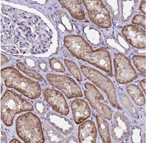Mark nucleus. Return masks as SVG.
I'll use <instances>...</instances> for the list:
<instances>
[{"mask_svg":"<svg viewBox=\"0 0 146 143\" xmlns=\"http://www.w3.org/2000/svg\"><path fill=\"white\" fill-rule=\"evenodd\" d=\"M1 75L7 87L14 89L31 99L40 96L41 89L38 83L25 77L15 68H4L1 70Z\"/></svg>","mask_w":146,"mask_h":143,"instance_id":"obj_1","label":"nucleus"},{"mask_svg":"<svg viewBox=\"0 0 146 143\" xmlns=\"http://www.w3.org/2000/svg\"><path fill=\"white\" fill-rule=\"evenodd\" d=\"M16 128L17 135L25 143L45 142L40 120L32 113H27L19 116L16 119Z\"/></svg>","mask_w":146,"mask_h":143,"instance_id":"obj_2","label":"nucleus"},{"mask_svg":"<svg viewBox=\"0 0 146 143\" xmlns=\"http://www.w3.org/2000/svg\"><path fill=\"white\" fill-rule=\"evenodd\" d=\"M34 110L33 106L27 100L12 91H6L1 99V118L8 127L13 125L16 114Z\"/></svg>","mask_w":146,"mask_h":143,"instance_id":"obj_3","label":"nucleus"},{"mask_svg":"<svg viewBox=\"0 0 146 143\" xmlns=\"http://www.w3.org/2000/svg\"><path fill=\"white\" fill-rule=\"evenodd\" d=\"M81 68L86 77L106 94L112 106L122 110V108L117 101L115 88L110 79L93 68L82 65Z\"/></svg>","mask_w":146,"mask_h":143,"instance_id":"obj_4","label":"nucleus"},{"mask_svg":"<svg viewBox=\"0 0 146 143\" xmlns=\"http://www.w3.org/2000/svg\"><path fill=\"white\" fill-rule=\"evenodd\" d=\"M46 78L50 85L60 91L68 99L82 97L81 88L70 77L49 73Z\"/></svg>","mask_w":146,"mask_h":143,"instance_id":"obj_5","label":"nucleus"},{"mask_svg":"<svg viewBox=\"0 0 146 143\" xmlns=\"http://www.w3.org/2000/svg\"><path fill=\"white\" fill-rule=\"evenodd\" d=\"M83 3L87 9L90 20L97 26L103 28L111 27L110 14L102 1L84 0Z\"/></svg>","mask_w":146,"mask_h":143,"instance_id":"obj_6","label":"nucleus"},{"mask_svg":"<svg viewBox=\"0 0 146 143\" xmlns=\"http://www.w3.org/2000/svg\"><path fill=\"white\" fill-rule=\"evenodd\" d=\"M113 61L116 81L125 84L133 81L138 77L130 60L121 53H114Z\"/></svg>","mask_w":146,"mask_h":143,"instance_id":"obj_7","label":"nucleus"},{"mask_svg":"<svg viewBox=\"0 0 146 143\" xmlns=\"http://www.w3.org/2000/svg\"><path fill=\"white\" fill-rule=\"evenodd\" d=\"M84 91L85 98L92 107L103 117L109 121L112 119V111L111 108L104 102V96L93 84L86 83Z\"/></svg>","mask_w":146,"mask_h":143,"instance_id":"obj_8","label":"nucleus"},{"mask_svg":"<svg viewBox=\"0 0 146 143\" xmlns=\"http://www.w3.org/2000/svg\"><path fill=\"white\" fill-rule=\"evenodd\" d=\"M82 60L94 65L112 77L111 57L110 53L106 48H101L86 54Z\"/></svg>","mask_w":146,"mask_h":143,"instance_id":"obj_9","label":"nucleus"},{"mask_svg":"<svg viewBox=\"0 0 146 143\" xmlns=\"http://www.w3.org/2000/svg\"><path fill=\"white\" fill-rule=\"evenodd\" d=\"M64 42L71 53L79 60H82L86 54L93 51L91 46L81 35H71L65 36Z\"/></svg>","mask_w":146,"mask_h":143,"instance_id":"obj_10","label":"nucleus"},{"mask_svg":"<svg viewBox=\"0 0 146 143\" xmlns=\"http://www.w3.org/2000/svg\"><path fill=\"white\" fill-rule=\"evenodd\" d=\"M44 95L47 103L56 112L67 116L69 108L64 97L60 91L49 88L45 89Z\"/></svg>","mask_w":146,"mask_h":143,"instance_id":"obj_11","label":"nucleus"},{"mask_svg":"<svg viewBox=\"0 0 146 143\" xmlns=\"http://www.w3.org/2000/svg\"><path fill=\"white\" fill-rule=\"evenodd\" d=\"M123 36L134 48L144 49L146 47V32L141 27L133 24L125 26L122 30Z\"/></svg>","mask_w":146,"mask_h":143,"instance_id":"obj_12","label":"nucleus"},{"mask_svg":"<svg viewBox=\"0 0 146 143\" xmlns=\"http://www.w3.org/2000/svg\"><path fill=\"white\" fill-rule=\"evenodd\" d=\"M129 121L123 114L116 112L111 127V136L114 140L122 142L128 138L130 135Z\"/></svg>","mask_w":146,"mask_h":143,"instance_id":"obj_13","label":"nucleus"},{"mask_svg":"<svg viewBox=\"0 0 146 143\" xmlns=\"http://www.w3.org/2000/svg\"><path fill=\"white\" fill-rule=\"evenodd\" d=\"M47 119L51 126L64 135L70 134L73 130V124L70 120L55 112H49Z\"/></svg>","mask_w":146,"mask_h":143,"instance_id":"obj_14","label":"nucleus"},{"mask_svg":"<svg viewBox=\"0 0 146 143\" xmlns=\"http://www.w3.org/2000/svg\"><path fill=\"white\" fill-rule=\"evenodd\" d=\"M73 118L77 124H81L89 117L90 109L86 102L82 99H76L71 103Z\"/></svg>","mask_w":146,"mask_h":143,"instance_id":"obj_15","label":"nucleus"},{"mask_svg":"<svg viewBox=\"0 0 146 143\" xmlns=\"http://www.w3.org/2000/svg\"><path fill=\"white\" fill-rule=\"evenodd\" d=\"M97 136L96 128L92 121L89 120L79 125L78 138L80 143H96Z\"/></svg>","mask_w":146,"mask_h":143,"instance_id":"obj_16","label":"nucleus"},{"mask_svg":"<svg viewBox=\"0 0 146 143\" xmlns=\"http://www.w3.org/2000/svg\"><path fill=\"white\" fill-rule=\"evenodd\" d=\"M61 5L70 12L74 18L79 20L86 18L82 1H59Z\"/></svg>","mask_w":146,"mask_h":143,"instance_id":"obj_17","label":"nucleus"},{"mask_svg":"<svg viewBox=\"0 0 146 143\" xmlns=\"http://www.w3.org/2000/svg\"><path fill=\"white\" fill-rule=\"evenodd\" d=\"M98 130L102 140L104 143L111 142L109 131V125L103 117L97 114L96 116Z\"/></svg>","mask_w":146,"mask_h":143,"instance_id":"obj_18","label":"nucleus"},{"mask_svg":"<svg viewBox=\"0 0 146 143\" xmlns=\"http://www.w3.org/2000/svg\"><path fill=\"white\" fill-rule=\"evenodd\" d=\"M126 90L133 100L137 105L142 106L145 104L144 95L140 88L137 85L131 84L127 86Z\"/></svg>","mask_w":146,"mask_h":143,"instance_id":"obj_19","label":"nucleus"},{"mask_svg":"<svg viewBox=\"0 0 146 143\" xmlns=\"http://www.w3.org/2000/svg\"><path fill=\"white\" fill-rule=\"evenodd\" d=\"M44 126L47 139L50 143H63L64 136L58 131L54 129L47 122H44Z\"/></svg>","mask_w":146,"mask_h":143,"instance_id":"obj_20","label":"nucleus"},{"mask_svg":"<svg viewBox=\"0 0 146 143\" xmlns=\"http://www.w3.org/2000/svg\"><path fill=\"white\" fill-rule=\"evenodd\" d=\"M119 99L122 105L131 115L134 118H138L139 115V111L131 103L127 96L125 94L122 93L119 96Z\"/></svg>","mask_w":146,"mask_h":143,"instance_id":"obj_21","label":"nucleus"},{"mask_svg":"<svg viewBox=\"0 0 146 143\" xmlns=\"http://www.w3.org/2000/svg\"><path fill=\"white\" fill-rule=\"evenodd\" d=\"M64 62L68 70L74 78L78 81H82V78L81 71L76 63L67 59H64Z\"/></svg>","mask_w":146,"mask_h":143,"instance_id":"obj_22","label":"nucleus"},{"mask_svg":"<svg viewBox=\"0 0 146 143\" xmlns=\"http://www.w3.org/2000/svg\"><path fill=\"white\" fill-rule=\"evenodd\" d=\"M134 65L141 73V75L146 76V56H145L135 55L133 57Z\"/></svg>","mask_w":146,"mask_h":143,"instance_id":"obj_23","label":"nucleus"},{"mask_svg":"<svg viewBox=\"0 0 146 143\" xmlns=\"http://www.w3.org/2000/svg\"><path fill=\"white\" fill-rule=\"evenodd\" d=\"M17 65L20 70L31 78L35 79L40 82H42L44 79L42 75L36 71L28 69L25 66L23 63L19 62L17 64Z\"/></svg>","mask_w":146,"mask_h":143,"instance_id":"obj_24","label":"nucleus"},{"mask_svg":"<svg viewBox=\"0 0 146 143\" xmlns=\"http://www.w3.org/2000/svg\"><path fill=\"white\" fill-rule=\"evenodd\" d=\"M50 66L52 70L59 73H65V70L63 65L58 59L51 58L50 61Z\"/></svg>","mask_w":146,"mask_h":143,"instance_id":"obj_25","label":"nucleus"},{"mask_svg":"<svg viewBox=\"0 0 146 143\" xmlns=\"http://www.w3.org/2000/svg\"><path fill=\"white\" fill-rule=\"evenodd\" d=\"M131 139L133 143L142 142V131L139 127L134 126L133 127Z\"/></svg>","mask_w":146,"mask_h":143,"instance_id":"obj_26","label":"nucleus"},{"mask_svg":"<svg viewBox=\"0 0 146 143\" xmlns=\"http://www.w3.org/2000/svg\"><path fill=\"white\" fill-rule=\"evenodd\" d=\"M132 24L139 25L146 30V16L144 15L137 14L134 16L132 21Z\"/></svg>","mask_w":146,"mask_h":143,"instance_id":"obj_27","label":"nucleus"},{"mask_svg":"<svg viewBox=\"0 0 146 143\" xmlns=\"http://www.w3.org/2000/svg\"><path fill=\"white\" fill-rule=\"evenodd\" d=\"M35 106L36 110L39 114L40 115H44L46 113V107L43 102L40 100L37 101Z\"/></svg>","mask_w":146,"mask_h":143,"instance_id":"obj_28","label":"nucleus"},{"mask_svg":"<svg viewBox=\"0 0 146 143\" xmlns=\"http://www.w3.org/2000/svg\"><path fill=\"white\" fill-rule=\"evenodd\" d=\"M139 9L141 12L146 15V1H143L141 2L139 7Z\"/></svg>","mask_w":146,"mask_h":143,"instance_id":"obj_29","label":"nucleus"},{"mask_svg":"<svg viewBox=\"0 0 146 143\" xmlns=\"http://www.w3.org/2000/svg\"><path fill=\"white\" fill-rule=\"evenodd\" d=\"M66 143H78L77 138L75 136H71L67 139Z\"/></svg>","mask_w":146,"mask_h":143,"instance_id":"obj_30","label":"nucleus"},{"mask_svg":"<svg viewBox=\"0 0 146 143\" xmlns=\"http://www.w3.org/2000/svg\"><path fill=\"white\" fill-rule=\"evenodd\" d=\"M139 84L143 90L145 94H146V79L141 80L139 82Z\"/></svg>","mask_w":146,"mask_h":143,"instance_id":"obj_31","label":"nucleus"},{"mask_svg":"<svg viewBox=\"0 0 146 143\" xmlns=\"http://www.w3.org/2000/svg\"><path fill=\"white\" fill-rule=\"evenodd\" d=\"M1 135L2 136H1V141H5V140L7 138V135L6 134H5V133L4 132H1Z\"/></svg>","mask_w":146,"mask_h":143,"instance_id":"obj_32","label":"nucleus"},{"mask_svg":"<svg viewBox=\"0 0 146 143\" xmlns=\"http://www.w3.org/2000/svg\"><path fill=\"white\" fill-rule=\"evenodd\" d=\"M10 143H21V142H20L17 139H13L10 142Z\"/></svg>","mask_w":146,"mask_h":143,"instance_id":"obj_33","label":"nucleus"},{"mask_svg":"<svg viewBox=\"0 0 146 143\" xmlns=\"http://www.w3.org/2000/svg\"><path fill=\"white\" fill-rule=\"evenodd\" d=\"M1 93L2 92V91H3V88H2V86H1Z\"/></svg>","mask_w":146,"mask_h":143,"instance_id":"obj_34","label":"nucleus"},{"mask_svg":"<svg viewBox=\"0 0 146 143\" xmlns=\"http://www.w3.org/2000/svg\"><path fill=\"white\" fill-rule=\"evenodd\" d=\"M25 28H26V29L27 30H28V28H27V27H25Z\"/></svg>","mask_w":146,"mask_h":143,"instance_id":"obj_35","label":"nucleus"},{"mask_svg":"<svg viewBox=\"0 0 146 143\" xmlns=\"http://www.w3.org/2000/svg\"><path fill=\"white\" fill-rule=\"evenodd\" d=\"M24 18H27V17H24Z\"/></svg>","mask_w":146,"mask_h":143,"instance_id":"obj_36","label":"nucleus"},{"mask_svg":"<svg viewBox=\"0 0 146 143\" xmlns=\"http://www.w3.org/2000/svg\"><path fill=\"white\" fill-rule=\"evenodd\" d=\"M10 24V23H9L8 24Z\"/></svg>","mask_w":146,"mask_h":143,"instance_id":"obj_37","label":"nucleus"},{"mask_svg":"<svg viewBox=\"0 0 146 143\" xmlns=\"http://www.w3.org/2000/svg\"><path fill=\"white\" fill-rule=\"evenodd\" d=\"M14 22H16L15 21H14Z\"/></svg>","mask_w":146,"mask_h":143,"instance_id":"obj_38","label":"nucleus"},{"mask_svg":"<svg viewBox=\"0 0 146 143\" xmlns=\"http://www.w3.org/2000/svg\"><path fill=\"white\" fill-rule=\"evenodd\" d=\"M29 24H30L31 25V24H30V23H29Z\"/></svg>","mask_w":146,"mask_h":143,"instance_id":"obj_39","label":"nucleus"}]
</instances>
